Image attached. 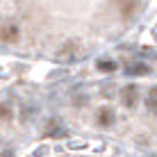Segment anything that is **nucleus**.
Returning <instances> with one entry per match:
<instances>
[{"instance_id":"nucleus-1","label":"nucleus","mask_w":157,"mask_h":157,"mask_svg":"<svg viewBox=\"0 0 157 157\" xmlns=\"http://www.w3.org/2000/svg\"><path fill=\"white\" fill-rule=\"evenodd\" d=\"M0 39L7 41V43H14L18 39V28H16L14 23H5L2 28H0Z\"/></svg>"},{"instance_id":"nucleus-2","label":"nucleus","mask_w":157,"mask_h":157,"mask_svg":"<svg viewBox=\"0 0 157 157\" xmlns=\"http://www.w3.org/2000/svg\"><path fill=\"white\" fill-rule=\"evenodd\" d=\"M73 55H75V43L71 41V43H66V46L62 48V50H59V59H62V62H68V59H73Z\"/></svg>"},{"instance_id":"nucleus-3","label":"nucleus","mask_w":157,"mask_h":157,"mask_svg":"<svg viewBox=\"0 0 157 157\" xmlns=\"http://www.w3.org/2000/svg\"><path fill=\"white\" fill-rule=\"evenodd\" d=\"M98 123L100 125H112V123H114V114H112L109 109H100V114H98Z\"/></svg>"},{"instance_id":"nucleus-4","label":"nucleus","mask_w":157,"mask_h":157,"mask_svg":"<svg viewBox=\"0 0 157 157\" xmlns=\"http://www.w3.org/2000/svg\"><path fill=\"white\" fill-rule=\"evenodd\" d=\"M121 12H123V16H130L134 12V0H123L121 2Z\"/></svg>"},{"instance_id":"nucleus-5","label":"nucleus","mask_w":157,"mask_h":157,"mask_svg":"<svg viewBox=\"0 0 157 157\" xmlns=\"http://www.w3.org/2000/svg\"><path fill=\"white\" fill-rule=\"evenodd\" d=\"M98 68H100V71L112 73V71H116V64H114V62H100V64H98Z\"/></svg>"},{"instance_id":"nucleus-6","label":"nucleus","mask_w":157,"mask_h":157,"mask_svg":"<svg viewBox=\"0 0 157 157\" xmlns=\"http://www.w3.org/2000/svg\"><path fill=\"white\" fill-rule=\"evenodd\" d=\"M134 100H137V96H134V89H125V105L132 107Z\"/></svg>"},{"instance_id":"nucleus-7","label":"nucleus","mask_w":157,"mask_h":157,"mask_svg":"<svg viewBox=\"0 0 157 157\" xmlns=\"http://www.w3.org/2000/svg\"><path fill=\"white\" fill-rule=\"evenodd\" d=\"M155 100H157V96H155V89L150 91V98H148V109L150 112H155Z\"/></svg>"},{"instance_id":"nucleus-8","label":"nucleus","mask_w":157,"mask_h":157,"mask_svg":"<svg viewBox=\"0 0 157 157\" xmlns=\"http://www.w3.org/2000/svg\"><path fill=\"white\" fill-rule=\"evenodd\" d=\"M0 118H5V121H7V118H12V112H9V107H2V105H0Z\"/></svg>"},{"instance_id":"nucleus-9","label":"nucleus","mask_w":157,"mask_h":157,"mask_svg":"<svg viewBox=\"0 0 157 157\" xmlns=\"http://www.w3.org/2000/svg\"><path fill=\"white\" fill-rule=\"evenodd\" d=\"M128 73H146V66H128Z\"/></svg>"}]
</instances>
